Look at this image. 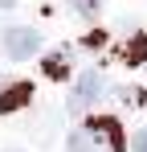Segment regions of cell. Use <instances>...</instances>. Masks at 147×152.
I'll use <instances>...</instances> for the list:
<instances>
[{
  "instance_id": "obj_10",
  "label": "cell",
  "mask_w": 147,
  "mask_h": 152,
  "mask_svg": "<svg viewBox=\"0 0 147 152\" xmlns=\"http://www.w3.org/2000/svg\"><path fill=\"white\" fill-rule=\"evenodd\" d=\"M4 152H21V148H4Z\"/></svg>"
},
{
  "instance_id": "obj_5",
  "label": "cell",
  "mask_w": 147,
  "mask_h": 152,
  "mask_svg": "<svg viewBox=\"0 0 147 152\" xmlns=\"http://www.w3.org/2000/svg\"><path fill=\"white\" fill-rule=\"evenodd\" d=\"M70 62H74L70 50H53V53L45 58V74H49V78H70Z\"/></svg>"
},
{
  "instance_id": "obj_7",
  "label": "cell",
  "mask_w": 147,
  "mask_h": 152,
  "mask_svg": "<svg viewBox=\"0 0 147 152\" xmlns=\"http://www.w3.org/2000/svg\"><path fill=\"white\" fill-rule=\"evenodd\" d=\"M122 58H127L131 66L147 62V37H143V33H135V37H131V45H127V53H122Z\"/></svg>"
},
{
  "instance_id": "obj_9",
  "label": "cell",
  "mask_w": 147,
  "mask_h": 152,
  "mask_svg": "<svg viewBox=\"0 0 147 152\" xmlns=\"http://www.w3.org/2000/svg\"><path fill=\"white\" fill-rule=\"evenodd\" d=\"M12 4H17V0H0V8H12Z\"/></svg>"
},
{
  "instance_id": "obj_6",
  "label": "cell",
  "mask_w": 147,
  "mask_h": 152,
  "mask_svg": "<svg viewBox=\"0 0 147 152\" xmlns=\"http://www.w3.org/2000/svg\"><path fill=\"white\" fill-rule=\"evenodd\" d=\"M70 8L78 12V17H86V21H94V17H102V8H106V0H70Z\"/></svg>"
},
{
  "instance_id": "obj_1",
  "label": "cell",
  "mask_w": 147,
  "mask_h": 152,
  "mask_svg": "<svg viewBox=\"0 0 147 152\" xmlns=\"http://www.w3.org/2000/svg\"><path fill=\"white\" fill-rule=\"evenodd\" d=\"M122 148L127 140L115 115H94L70 136V152H122Z\"/></svg>"
},
{
  "instance_id": "obj_8",
  "label": "cell",
  "mask_w": 147,
  "mask_h": 152,
  "mask_svg": "<svg viewBox=\"0 0 147 152\" xmlns=\"http://www.w3.org/2000/svg\"><path fill=\"white\" fill-rule=\"evenodd\" d=\"M131 148H135V152H147V127H139V132H135V140H131Z\"/></svg>"
},
{
  "instance_id": "obj_3",
  "label": "cell",
  "mask_w": 147,
  "mask_h": 152,
  "mask_svg": "<svg viewBox=\"0 0 147 152\" xmlns=\"http://www.w3.org/2000/svg\"><path fill=\"white\" fill-rule=\"evenodd\" d=\"M98 99H102V74L98 70H86V74L74 82V91H70V111H90Z\"/></svg>"
},
{
  "instance_id": "obj_4",
  "label": "cell",
  "mask_w": 147,
  "mask_h": 152,
  "mask_svg": "<svg viewBox=\"0 0 147 152\" xmlns=\"http://www.w3.org/2000/svg\"><path fill=\"white\" fill-rule=\"evenodd\" d=\"M29 99H33V82H8L0 91V115H12V111L29 107Z\"/></svg>"
},
{
  "instance_id": "obj_2",
  "label": "cell",
  "mask_w": 147,
  "mask_h": 152,
  "mask_svg": "<svg viewBox=\"0 0 147 152\" xmlns=\"http://www.w3.org/2000/svg\"><path fill=\"white\" fill-rule=\"evenodd\" d=\"M0 45H4V53L12 62H24V58H33V53L41 50V33L29 29V25H12V29H4Z\"/></svg>"
}]
</instances>
